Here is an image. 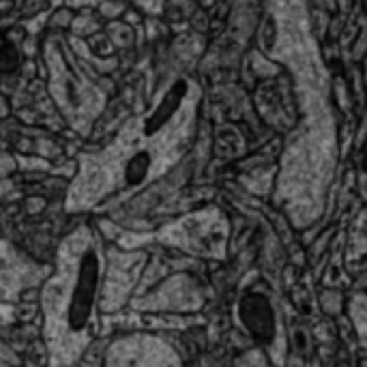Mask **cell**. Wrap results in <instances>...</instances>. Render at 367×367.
Returning a JSON list of instances; mask_svg holds the SVG:
<instances>
[{
  "label": "cell",
  "instance_id": "1",
  "mask_svg": "<svg viewBox=\"0 0 367 367\" xmlns=\"http://www.w3.org/2000/svg\"><path fill=\"white\" fill-rule=\"evenodd\" d=\"M99 279V243L82 226L62 243L56 273L43 290L45 341L54 367L71 365L89 346Z\"/></svg>",
  "mask_w": 367,
  "mask_h": 367
},
{
  "label": "cell",
  "instance_id": "2",
  "mask_svg": "<svg viewBox=\"0 0 367 367\" xmlns=\"http://www.w3.org/2000/svg\"><path fill=\"white\" fill-rule=\"evenodd\" d=\"M239 314H241L245 329L258 344H271L275 339L277 320H275L271 301L264 295L252 292V295L243 297V301L239 305Z\"/></svg>",
  "mask_w": 367,
  "mask_h": 367
},
{
  "label": "cell",
  "instance_id": "3",
  "mask_svg": "<svg viewBox=\"0 0 367 367\" xmlns=\"http://www.w3.org/2000/svg\"><path fill=\"white\" fill-rule=\"evenodd\" d=\"M108 367H137L135 361L131 358V346H116Z\"/></svg>",
  "mask_w": 367,
  "mask_h": 367
},
{
  "label": "cell",
  "instance_id": "4",
  "mask_svg": "<svg viewBox=\"0 0 367 367\" xmlns=\"http://www.w3.org/2000/svg\"><path fill=\"white\" fill-rule=\"evenodd\" d=\"M365 170H367V157H365Z\"/></svg>",
  "mask_w": 367,
  "mask_h": 367
}]
</instances>
